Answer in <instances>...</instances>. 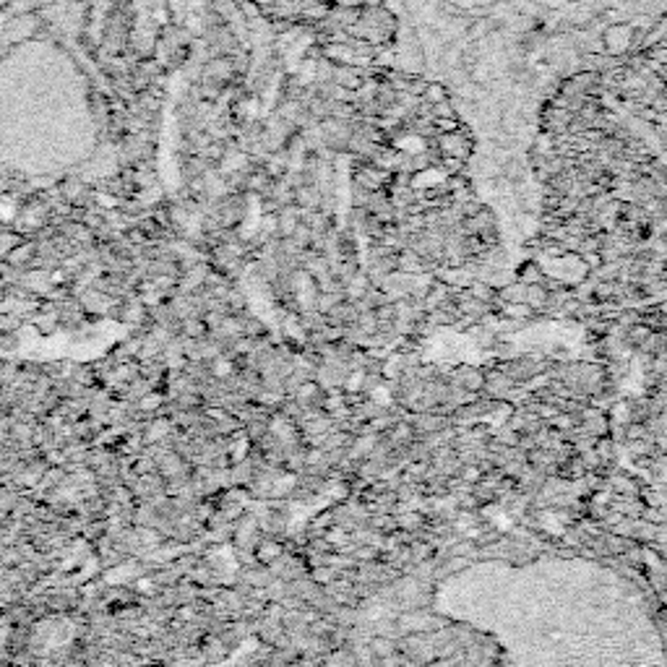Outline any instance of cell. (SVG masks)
I'll list each match as a JSON object with an SVG mask.
<instances>
[{
    "label": "cell",
    "mask_w": 667,
    "mask_h": 667,
    "mask_svg": "<svg viewBox=\"0 0 667 667\" xmlns=\"http://www.w3.org/2000/svg\"><path fill=\"white\" fill-rule=\"evenodd\" d=\"M282 233H295V217H292V212H282Z\"/></svg>",
    "instance_id": "cell-2"
},
{
    "label": "cell",
    "mask_w": 667,
    "mask_h": 667,
    "mask_svg": "<svg viewBox=\"0 0 667 667\" xmlns=\"http://www.w3.org/2000/svg\"><path fill=\"white\" fill-rule=\"evenodd\" d=\"M373 654H380V657H386V654H391V651L397 650L389 639H383V636H379V639H373Z\"/></svg>",
    "instance_id": "cell-1"
}]
</instances>
